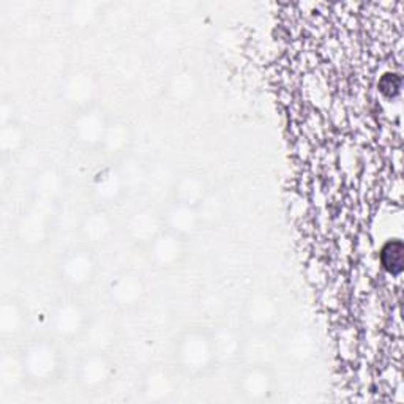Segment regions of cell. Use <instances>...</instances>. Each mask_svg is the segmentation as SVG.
<instances>
[{
    "mask_svg": "<svg viewBox=\"0 0 404 404\" xmlns=\"http://www.w3.org/2000/svg\"><path fill=\"white\" fill-rule=\"evenodd\" d=\"M382 266L392 275H400L403 270V242L400 239L390 240L382 248Z\"/></svg>",
    "mask_w": 404,
    "mask_h": 404,
    "instance_id": "6da1fadb",
    "label": "cell"
}]
</instances>
